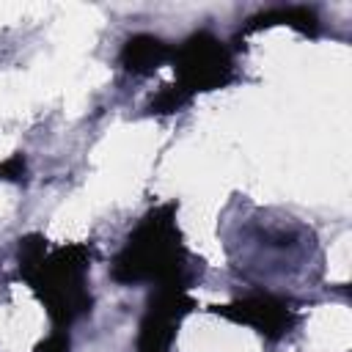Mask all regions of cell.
Here are the masks:
<instances>
[{"label":"cell","mask_w":352,"mask_h":352,"mask_svg":"<svg viewBox=\"0 0 352 352\" xmlns=\"http://www.w3.org/2000/svg\"><path fill=\"white\" fill-rule=\"evenodd\" d=\"M91 250L85 245H63L47 253L38 234L19 239V272L33 286V292L47 305L55 324L66 327L91 308V294L85 286Z\"/></svg>","instance_id":"6da1fadb"},{"label":"cell","mask_w":352,"mask_h":352,"mask_svg":"<svg viewBox=\"0 0 352 352\" xmlns=\"http://www.w3.org/2000/svg\"><path fill=\"white\" fill-rule=\"evenodd\" d=\"M118 283H157L187 289V250L176 228V204L151 209L118 250L113 267Z\"/></svg>","instance_id":"7a4b0ae2"},{"label":"cell","mask_w":352,"mask_h":352,"mask_svg":"<svg viewBox=\"0 0 352 352\" xmlns=\"http://www.w3.org/2000/svg\"><path fill=\"white\" fill-rule=\"evenodd\" d=\"M170 58H173V69H176L173 88L187 102L198 91L223 88L226 82L234 80V60H231L228 47L206 30L192 33L179 50H173Z\"/></svg>","instance_id":"3957f363"},{"label":"cell","mask_w":352,"mask_h":352,"mask_svg":"<svg viewBox=\"0 0 352 352\" xmlns=\"http://www.w3.org/2000/svg\"><path fill=\"white\" fill-rule=\"evenodd\" d=\"M190 308H192V300L187 297V289L160 286L157 294L148 300V308L140 319L138 352H170L176 327Z\"/></svg>","instance_id":"277c9868"},{"label":"cell","mask_w":352,"mask_h":352,"mask_svg":"<svg viewBox=\"0 0 352 352\" xmlns=\"http://www.w3.org/2000/svg\"><path fill=\"white\" fill-rule=\"evenodd\" d=\"M217 314L234 319V322H245L250 327H256L264 338H283L294 322H297V314L294 308H289L286 300L280 297H272V294H250V297H242L231 305H223L217 308Z\"/></svg>","instance_id":"5b68a950"},{"label":"cell","mask_w":352,"mask_h":352,"mask_svg":"<svg viewBox=\"0 0 352 352\" xmlns=\"http://www.w3.org/2000/svg\"><path fill=\"white\" fill-rule=\"evenodd\" d=\"M170 55H173V50L162 38H157L151 33H138V36L126 38V44L121 50V66L132 74H151Z\"/></svg>","instance_id":"8992f818"},{"label":"cell","mask_w":352,"mask_h":352,"mask_svg":"<svg viewBox=\"0 0 352 352\" xmlns=\"http://www.w3.org/2000/svg\"><path fill=\"white\" fill-rule=\"evenodd\" d=\"M270 25H289V28H297V30L314 36L319 30V16L308 6H280V8H270V11L250 16L245 30H258V28H270Z\"/></svg>","instance_id":"52a82bcc"},{"label":"cell","mask_w":352,"mask_h":352,"mask_svg":"<svg viewBox=\"0 0 352 352\" xmlns=\"http://www.w3.org/2000/svg\"><path fill=\"white\" fill-rule=\"evenodd\" d=\"M0 179H11V182H22L25 179V157L14 154L6 162H0Z\"/></svg>","instance_id":"ba28073f"},{"label":"cell","mask_w":352,"mask_h":352,"mask_svg":"<svg viewBox=\"0 0 352 352\" xmlns=\"http://www.w3.org/2000/svg\"><path fill=\"white\" fill-rule=\"evenodd\" d=\"M38 352H69V336H66L63 330H55V333L38 346Z\"/></svg>","instance_id":"9c48e42d"}]
</instances>
